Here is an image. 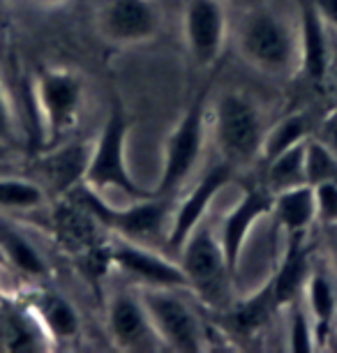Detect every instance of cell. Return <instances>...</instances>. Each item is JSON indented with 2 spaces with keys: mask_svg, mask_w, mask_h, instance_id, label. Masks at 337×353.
Wrapping results in <instances>:
<instances>
[{
  "mask_svg": "<svg viewBox=\"0 0 337 353\" xmlns=\"http://www.w3.org/2000/svg\"><path fill=\"white\" fill-rule=\"evenodd\" d=\"M238 56L270 79L298 74V21L277 5H249L231 26Z\"/></svg>",
  "mask_w": 337,
  "mask_h": 353,
  "instance_id": "obj_1",
  "label": "cell"
},
{
  "mask_svg": "<svg viewBox=\"0 0 337 353\" xmlns=\"http://www.w3.org/2000/svg\"><path fill=\"white\" fill-rule=\"evenodd\" d=\"M268 121L259 102L245 90H224L208 104V134L224 162L238 171L261 159Z\"/></svg>",
  "mask_w": 337,
  "mask_h": 353,
  "instance_id": "obj_2",
  "label": "cell"
},
{
  "mask_svg": "<svg viewBox=\"0 0 337 353\" xmlns=\"http://www.w3.org/2000/svg\"><path fill=\"white\" fill-rule=\"evenodd\" d=\"M132 123L127 111L123 109L121 102H114L109 109V116L104 121L102 132L90 145L88 166L83 173V188H88L97 194H104L109 190H118L130 199H146L153 196L155 192L136 183L132 176L130 162H127V137H130Z\"/></svg>",
  "mask_w": 337,
  "mask_h": 353,
  "instance_id": "obj_3",
  "label": "cell"
},
{
  "mask_svg": "<svg viewBox=\"0 0 337 353\" xmlns=\"http://www.w3.org/2000/svg\"><path fill=\"white\" fill-rule=\"evenodd\" d=\"M178 263L187 275L190 293L215 310H229L234 305L231 301L234 272L224 261L217 226L210 224L208 217L190 233V238L178 250Z\"/></svg>",
  "mask_w": 337,
  "mask_h": 353,
  "instance_id": "obj_4",
  "label": "cell"
},
{
  "mask_svg": "<svg viewBox=\"0 0 337 353\" xmlns=\"http://www.w3.org/2000/svg\"><path fill=\"white\" fill-rule=\"evenodd\" d=\"M76 201L100 222L102 229L111 231L114 236L153 245V248L157 241L167 243L171 212H174V196L153 194L146 199H136L134 203L125 205V208H116L107 199H102V194L83 188Z\"/></svg>",
  "mask_w": 337,
  "mask_h": 353,
  "instance_id": "obj_5",
  "label": "cell"
},
{
  "mask_svg": "<svg viewBox=\"0 0 337 353\" xmlns=\"http://www.w3.org/2000/svg\"><path fill=\"white\" fill-rule=\"evenodd\" d=\"M136 291L164 349L181 353H199L206 349V325L196 307L187 301V289L136 286Z\"/></svg>",
  "mask_w": 337,
  "mask_h": 353,
  "instance_id": "obj_6",
  "label": "cell"
},
{
  "mask_svg": "<svg viewBox=\"0 0 337 353\" xmlns=\"http://www.w3.org/2000/svg\"><path fill=\"white\" fill-rule=\"evenodd\" d=\"M208 137V95L201 92L192 99V104L185 109L176 128L167 134L162 148V171L160 183L153 190L155 194L174 196L190 181V176L196 171L201 162L203 148Z\"/></svg>",
  "mask_w": 337,
  "mask_h": 353,
  "instance_id": "obj_7",
  "label": "cell"
},
{
  "mask_svg": "<svg viewBox=\"0 0 337 353\" xmlns=\"http://www.w3.org/2000/svg\"><path fill=\"white\" fill-rule=\"evenodd\" d=\"M35 106L44 143L56 145L70 137L81 121L85 102L83 79L65 68H46L35 79Z\"/></svg>",
  "mask_w": 337,
  "mask_h": 353,
  "instance_id": "obj_8",
  "label": "cell"
},
{
  "mask_svg": "<svg viewBox=\"0 0 337 353\" xmlns=\"http://www.w3.org/2000/svg\"><path fill=\"white\" fill-rule=\"evenodd\" d=\"M95 28L116 49H134L160 37L164 12L157 0H100L95 8Z\"/></svg>",
  "mask_w": 337,
  "mask_h": 353,
  "instance_id": "obj_9",
  "label": "cell"
},
{
  "mask_svg": "<svg viewBox=\"0 0 337 353\" xmlns=\"http://www.w3.org/2000/svg\"><path fill=\"white\" fill-rule=\"evenodd\" d=\"M231 37L227 0H185L183 39L190 58L208 70L220 61Z\"/></svg>",
  "mask_w": 337,
  "mask_h": 353,
  "instance_id": "obj_10",
  "label": "cell"
},
{
  "mask_svg": "<svg viewBox=\"0 0 337 353\" xmlns=\"http://www.w3.org/2000/svg\"><path fill=\"white\" fill-rule=\"evenodd\" d=\"M111 265L123 272L136 286H169V289H187L190 282L181 263L162 254L153 245H143L114 236L109 243Z\"/></svg>",
  "mask_w": 337,
  "mask_h": 353,
  "instance_id": "obj_11",
  "label": "cell"
},
{
  "mask_svg": "<svg viewBox=\"0 0 337 353\" xmlns=\"http://www.w3.org/2000/svg\"><path fill=\"white\" fill-rule=\"evenodd\" d=\"M107 332L116 349L153 353L164 346L150 323V316L141 303L136 284L114 289L107 298Z\"/></svg>",
  "mask_w": 337,
  "mask_h": 353,
  "instance_id": "obj_12",
  "label": "cell"
},
{
  "mask_svg": "<svg viewBox=\"0 0 337 353\" xmlns=\"http://www.w3.org/2000/svg\"><path fill=\"white\" fill-rule=\"evenodd\" d=\"M236 173H238L236 166H231L229 162L220 159L215 166H210V169L203 173L194 188H192L181 201L174 203V212H171V224L167 233L169 250H174L178 254V250H181L183 243L190 238V233L208 217V208L213 205L215 196L220 194L227 185L236 181Z\"/></svg>",
  "mask_w": 337,
  "mask_h": 353,
  "instance_id": "obj_13",
  "label": "cell"
},
{
  "mask_svg": "<svg viewBox=\"0 0 337 353\" xmlns=\"http://www.w3.org/2000/svg\"><path fill=\"white\" fill-rule=\"evenodd\" d=\"M273 210V192L266 185H249L243 190L241 199L231 208L227 215L217 224V238H220V248L227 261L229 270L236 275L238 265H241L243 250L249 238V233L254 231V226L261 222L263 217L270 215Z\"/></svg>",
  "mask_w": 337,
  "mask_h": 353,
  "instance_id": "obj_14",
  "label": "cell"
},
{
  "mask_svg": "<svg viewBox=\"0 0 337 353\" xmlns=\"http://www.w3.org/2000/svg\"><path fill=\"white\" fill-rule=\"evenodd\" d=\"M296 21H298V74L312 83H323L333 72V46H330L333 35L309 0H305L296 12Z\"/></svg>",
  "mask_w": 337,
  "mask_h": 353,
  "instance_id": "obj_15",
  "label": "cell"
},
{
  "mask_svg": "<svg viewBox=\"0 0 337 353\" xmlns=\"http://www.w3.org/2000/svg\"><path fill=\"white\" fill-rule=\"evenodd\" d=\"M300 301L305 305L309 319H312L316 344L321 349L335 332L337 321V286L333 277L328 275V270L312 265V270H309L305 279V286H303Z\"/></svg>",
  "mask_w": 337,
  "mask_h": 353,
  "instance_id": "obj_16",
  "label": "cell"
},
{
  "mask_svg": "<svg viewBox=\"0 0 337 353\" xmlns=\"http://www.w3.org/2000/svg\"><path fill=\"white\" fill-rule=\"evenodd\" d=\"M90 143H56L51 145L49 155L42 159L39 164V171L44 176V190H54L58 194H65V192L74 190L76 185L83 183V173L85 166H88V157H90Z\"/></svg>",
  "mask_w": 337,
  "mask_h": 353,
  "instance_id": "obj_17",
  "label": "cell"
},
{
  "mask_svg": "<svg viewBox=\"0 0 337 353\" xmlns=\"http://www.w3.org/2000/svg\"><path fill=\"white\" fill-rule=\"evenodd\" d=\"M287 250L277 263V270L270 279V291L277 307H287L289 303L298 301L305 279L312 270V261L305 250V236H287Z\"/></svg>",
  "mask_w": 337,
  "mask_h": 353,
  "instance_id": "obj_18",
  "label": "cell"
},
{
  "mask_svg": "<svg viewBox=\"0 0 337 353\" xmlns=\"http://www.w3.org/2000/svg\"><path fill=\"white\" fill-rule=\"evenodd\" d=\"M270 215L287 236H307V231L316 224L314 188L309 183H303L298 188L277 192L273 194Z\"/></svg>",
  "mask_w": 337,
  "mask_h": 353,
  "instance_id": "obj_19",
  "label": "cell"
},
{
  "mask_svg": "<svg viewBox=\"0 0 337 353\" xmlns=\"http://www.w3.org/2000/svg\"><path fill=\"white\" fill-rule=\"evenodd\" d=\"M37 321L42 323L44 332L54 342H74L81 335V314L68 298L61 293H42L35 301Z\"/></svg>",
  "mask_w": 337,
  "mask_h": 353,
  "instance_id": "obj_20",
  "label": "cell"
},
{
  "mask_svg": "<svg viewBox=\"0 0 337 353\" xmlns=\"http://www.w3.org/2000/svg\"><path fill=\"white\" fill-rule=\"evenodd\" d=\"M0 254H3L5 263L21 270L23 275L44 277L49 272V265H46L37 245L23 231H19L14 224H10L3 217H0Z\"/></svg>",
  "mask_w": 337,
  "mask_h": 353,
  "instance_id": "obj_21",
  "label": "cell"
},
{
  "mask_svg": "<svg viewBox=\"0 0 337 353\" xmlns=\"http://www.w3.org/2000/svg\"><path fill=\"white\" fill-rule=\"evenodd\" d=\"M312 134H314L312 121H309V116L303 111L287 113V116H282L280 121L268 123L266 137H263V143H261L259 162H268L270 157H275L284 150L294 148V145L307 141Z\"/></svg>",
  "mask_w": 337,
  "mask_h": 353,
  "instance_id": "obj_22",
  "label": "cell"
},
{
  "mask_svg": "<svg viewBox=\"0 0 337 353\" xmlns=\"http://www.w3.org/2000/svg\"><path fill=\"white\" fill-rule=\"evenodd\" d=\"M305 143L303 141L294 148L280 152V155L270 157L266 164V181L263 185L277 194L282 190H292L298 188V185L307 183L305 181Z\"/></svg>",
  "mask_w": 337,
  "mask_h": 353,
  "instance_id": "obj_23",
  "label": "cell"
},
{
  "mask_svg": "<svg viewBox=\"0 0 337 353\" xmlns=\"http://www.w3.org/2000/svg\"><path fill=\"white\" fill-rule=\"evenodd\" d=\"M49 201V192L42 183L30 178L5 176L0 178V212H28L44 208Z\"/></svg>",
  "mask_w": 337,
  "mask_h": 353,
  "instance_id": "obj_24",
  "label": "cell"
},
{
  "mask_svg": "<svg viewBox=\"0 0 337 353\" xmlns=\"http://www.w3.org/2000/svg\"><path fill=\"white\" fill-rule=\"evenodd\" d=\"M277 307L275 301H273V291H270V284L268 289H263L261 293H256L249 301L245 303H234L231 305V316H234V323L238 330H243L245 335H254L259 332L263 325L268 323L270 319V310Z\"/></svg>",
  "mask_w": 337,
  "mask_h": 353,
  "instance_id": "obj_25",
  "label": "cell"
},
{
  "mask_svg": "<svg viewBox=\"0 0 337 353\" xmlns=\"http://www.w3.org/2000/svg\"><path fill=\"white\" fill-rule=\"evenodd\" d=\"M287 349L292 353H314L319 351V344H316V332L312 325V319H309L305 305L298 298V301L287 305Z\"/></svg>",
  "mask_w": 337,
  "mask_h": 353,
  "instance_id": "obj_26",
  "label": "cell"
},
{
  "mask_svg": "<svg viewBox=\"0 0 337 353\" xmlns=\"http://www.w3.org/2000/svg\"><path fill=\"white\" fill-rule=\"evenodd\" d=\"M316 199V224L337 226V181L312 185Z\"/></svg>",
  "mask_w": 337,
  "mask_h": 353,
  "instance_id": "obj_27",
  "label": "cell"
},
{
  "mask_svg": "<svg viewBox=\"0 0 337 353\" xmlns=\"http://www.w3.org/2000/svg\"><path fill=\"white\" fill-rule=\"evenodd\" d=\"M312 137L337 159V109L321 118V123L314 128Z\"/></svg>",
  "mask_w": 337,
  "mask_h": 353,
  "instance_id": "obj_28",
  "label": "cell"
},
{
  "mask_svg": "<svg viewBox=\"0 0 337 353\" xmlns=\"http://www.w3.org/2000/svg\"><path fill=\"white\" fill-rule=\"evenodd\" d=\"M14 130V121H12V106L10 97L5 92V85L0 81V141H8Z\"/></svg>",
  "mask_w": 337,
  "mask_h": 353,
  "instance_id": "obj_29",
  "label": "cell"
},
{
  "mask_svg": "<svg viewBox=\"0 0 337 353\" xmlns=\"http://www.w3.org/2000/svg\"><path fill=\"white\" fill-rule=\"evenodd\" d=\"M314 5V10L319 12L321 21L326 23L330 35L337 37V0H309Z\"/></svg>",
  "mask_w": 337,
  "mask_h": 353,
  "instance_id": "obj_30",
  "label": "cell"
},
{
  "mask_svg": "<svg viewBox=\"0 0 337 353\" xmlns=\"http://www.w3.org/2000/svg\"><path fill=\"white\" fill-rule=\"evenodd\" d=\"M35 5H42V8H61V5H68L70 0H30Z\"/></svg>",
  "mask_w": 337,
  "mask_h": 353,
  "instance_id": "obj_31",
  "label": "cell"
},
{
  "mask_svg": "<svg viewBox=\"0 0 337 353\" xmlns=\"http://www.w3.org/2000/svg\"><path fill=\"white\" fill-rule=\"evenodd\" d=\"M333 231H335V243H333V248H335V256H337V226H333Z\"/></svg>",
  "mask_w": 337,
  "mask_h": 353,
  "instance_id": "obj_32",
  "label": "cell"
},
{
  "mask_svg": "<svg viewBox=\"0 0 337 353\" xmlns=\"http://www.w3.org/2000/svg\"><path fill=\"white\" fill-rule=\"evenodd\" d=\"M0 265H8V263H5V259H3V254H0Z\"/></svg>",
  "mask_w": 337,
  "mask_h": 353,
  "instance_id": "obj_33",
  "label": "cell"
},
{
  "mask_svg": "<svg viewBox=\"0 0 337 353\" xmlns=\"http://www.w3.org/2000/svg\"><path fill=\"white\" fill-rule=\"evenodd\" d=\"M335 330H337V321H335Z\"/></svg>",
  "mask_w": 337,
  "mask_h": 353,
  "instance_id": "obj_34",
  "label": "cell"
}]
</instances>
